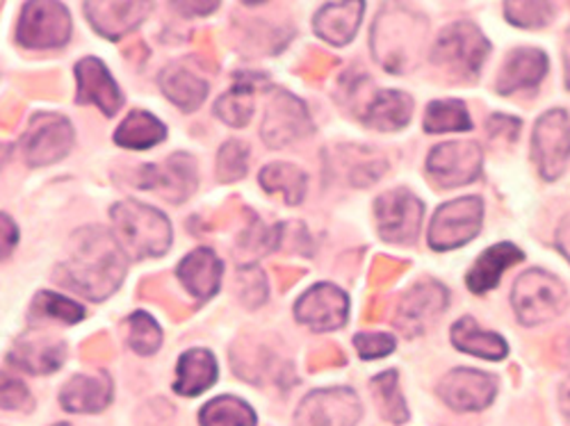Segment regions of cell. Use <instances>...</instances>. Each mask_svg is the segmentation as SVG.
Instances as JSON below:
<instances>
[{
	"mask_svg": "<svg viewBox=\"0 0 570 426\" xmlns=\"http://www.w3.org/2000/svg\"><path fill=\"white\" fill-rule=\"evenodd\" d=\"M112 402V382L106 371L73 376L60 393V404L69 413H99Z\"/></svg>",
	"mask_w": 570,
	"mask_h": 426,
	"instance_id": "cell-21",
	"label": "cell"
},
{
	"mask_svg": "<svg viewBox=\"0 0 570 426\" xmlns=\"http://www.w3.org/2000/svg\"><path fill=\"white\" fill-rule=\"evenodd\" d=\"M167 137V128L149 112L145 110H135L130 112L121 126L115 132V141L124 149L132 151H145L151 149Z\"/></svg>",
	"mask_w": 570,
	"mask_h": 426,
	"instance_id": "cell-30",
	"label": "cell"
},
{
	"mask_svg": "<svg viewBox=\"0 0 570 426\" xmlns=\"http://www.w3.org/2000/svg\"><path fill=\"white\" fill-rule=\"evenodd\" d=\"M374 217L379 235L386 242L406 245L413 242L420 232L424 217V206L409 189H393V192L379 197L374 204Z\"/></svg>",
	"mask_w": 570,
	"mask_h": 426,
	"instance_id": "cell-8",
	"label": "cell"
},
{
	"mask_svg": "<svg viewBox=\"0 0 570 426\" xmlns=\"http://www.w3.org/2000/svg\"><path fill=\"white\" fill-rule=\"evenodd\" d=\"M78 80V103H94L104 115L112 117L124 103L121 91L112 80L106 65L97 58H85L76 67Z\"/></svg>",
	"mask_w": 570,
	"mask_h": 426,
	"instance_id": "cell-18",
	"label": "cell"
},
{
	"mask_svg": "<svg viewBox=\"0 0 570 426\" xmlns=\"http://www.w3.org/2000/svg\"><path fill=\"white\" fill-rule=\"evenodd\" d=\"M19 240V230L8 215H0V260L8 258Z\"/></svg>",
	"mask_w": 570,
	"mask_h": 426,
	"instance_id": "cell-43",
	"label": "cell"
},
{
	"mask_svg": "<svg viewBox=\"0 0 570 426\" xmlns=\"http://www.w3.org/2000/svg\"><path fill=\"white\" fill-rule=\"evenodd\" d=\"M313 130L311 117L299 99L288 91H276L263 121V139L272 149H281L291 141L306 137Z\"/></svg>",
	"mask_w": 570,
	"mask_h": 426,
	"instance_id": "cell-14",
	"label": "cell"
},
{
	"mask_svg": "<svg viewBox=\"0 0 570 426\" xmlns=\"http://www.w3.org/2000/svg\"><path fill=\"white\" fill-rule=\"evenodd\" d=\"M532 147L541 176L557 180L570 160V117L566 110H550L537 121Z\"/></svg>",
	"mask_w": 570,
	"mask_h": 426,
	"instance_id": "cell-9",
	"label": "cell"
},
{
	"mask_svg": "<svg viewBox=\"0 0 570 426\" xmlns=\"http://www.w3.org/2000/svg\"><path fill=\"white\" fill-rule=\"evenodd\" d=\"M178 10H183L185 14H208L213 10H217V3H210V6H176Z\"/></svg>",
	"mask_w": 570,
	"mask_h": 426,
	"instance_id": "cell-46",
	"label": "cell"
},
{
	"mask_svg": "<svg viewBox=\"0 0 570 426\" xmlns=\"http://www.w3.org/2000/svg\"><path fill=\"white\" fill-rule=\"evenodd\" d=\"M548 73V58L539 49H518L513 51L498 78V93L502 97H509L513 91L520 89H532L537 87L543 76Z\"/></svg>",
	"mask_w": 570,
	"mask_h": 426,
	"instance_id": "cell-22",
	"label": "cell"
},
{
	"mask_svg": "<svg viewBox=\"0 0 570 426\" xmlns=\"http://www.w3.org/2000/svg\"><path fill=\"white\" fill-rule=\"evenodd\" d=\"M361 402L350 388L311 393L295 415V426H356Z\"/></svg>",
	"mask_w": 570,
	"mask_h": 426,
	"instance_id": "cell-11",
	"label": "cell"
},
{
	"mask_svg": "<svg viewBox=\"0 0 570 426\" xmlns=\"http://www.w3.org/2000/svg\"><path fill=\"white\" fill-rule=\"evenodd\" d=\"M237 286H240L245 301L254 297V306H261L267 299V283L258 267H243L237 274Z\"/></svg>",
	"mask_w": 570,
	"mask_h": 426,
	"instance_id": "cell-42",
	"label": "cell"
},
{
	"mask_svg": "<svg viewBox=\"0 0 570 426\" xmlns=\"http://www.w3.org/2000/svg\"><path fill=\"white\" fill-rule=\"evenodd\" d=\"M426 21L406 8H386L372 28V53L391 73L413 69L422 53Z\"/></svg>",
	"mask_w": 570,
	"mask_h": 426,
	"instance_id": "cell-2",
	"label": "cell"
},
{
	"mask_svg": "<svg viewBox=\"0 0 570 426\" xmlns=\"http://www.w3.org/2000/svg\"><path fill=\"white\" fill-rule=\"evenodd\" d=\"M160 87L165 97L185 112L197 110L208 97V82L193 71H187L183 65L167 67L160 76Z\"/></svg>",
	"mask_w": 570,
	"mask_h": 426,
	"instance_id": "cell-29",
	"label": "cell"
},
{
	"mask_svg": "<svg viewBox=\"0 0 570 426\" xmlns=\"http://www.w3.org/2000/svg\"><path fill=\"white\" fill-rule=\"evenodd\" d=\"M511 304L522 324L537 326L559 317L566 310L568 293L557 276L543 269H530L513 283Z\"/></svg>",
	"mask_w": 570,
	"mask_h": 426,
	"instance_id": "cell-4",
	"label": "cell"
},
{
	"mask_svg": "<svg viewBox=\"0 0 570 426\" xmlns=\"http://www.w3.org/2000/svg\"><path fill=\"white\" fill-rule=\"evenodd\" d=\"M522 260V251L515 249L513 245L509 242H502V245H495L491 249H487L480 260L472 265V269L468 271V288L470 293L474 295H484L489 290H493L498 283H500V276L515 262Z\"/></svg>",
	"mask_w": 570,
	"mask_h": 426,
	"instance_id": "cell-25",
	"label": "cell"
},
{
	"mask_svg": "<svg viewBox=\"0 0 570 426\" xmlns=\"http://www.w3.org/2000/svg\"><path fill=\"white\" fill-rule=\"evenodd\" d=\"M73 147L71 123L51 112L35 115L23 135V156L30 167H49L62 160Z\"/></svg>",
	"mask_w": 570,
	"mask_h": 426,
	"instance_id": "cell-7",
	"label": "cell"
},
{
	"mask_svg": "<svg viewBox=\"0 0 570 426\" xmlns=\"http://www.w3.org/2000/svg\"><path fill=\"white\" fill-rule=\"evenodd\" d=\"M472 121L461 101H434L426 106L424 112V130L439 135V132H461L470 130Z\"/></svg>",
	"mask_w": 570,
	"mask_h": 426,
	"instance_id": "cell-34",
	"label": "cell"
},
{
	"mask_svg": "<svg viewBox=\"0 0 570 426\" xmlns=\"http://www.w3.org/2000/svg\"><path fill=\"white\" fill-rule=\"evenodd\" d=\"M71 34V19L65 6L58 3H28L21 12L17 39L28 49H56L67 43Z\"/></svg>",
	"mask_w": 570,
	"mask_h": 426,
	"instance_id": "cell-10",
	"label": "cell"
},
{
	"mask_svg": "<svg viewBox=\"0 0 570 426\" xmlns=\"http://www.w3.org/2000/svg\"><path fill=\"white\" fill-rule=\"evenodd\" d=\"M202 426H256L254 408L237 397H217L199 413Z\"/></svg>",
	"mask_w": 570,
	"mask_h": 426,
	"instance_id": "cell-33",
	"label": "cell"
},
{
	"mask_svg": "<svg viewBox=\"0 0 570 426\" xmlns=\"http://www.w3.org/2000/svg\"><path fill=\"white\" fill-rule=\"evenodd\" d=\"M295 317L313 330H336L350 317V299L341 288L320 283L297 301Z\"/></svg>",
	"mask_w": 570,
	"mask_h": 426,
	"instance_id": "cell-17",
	"label": "cell"
},
{
	"mask_svg": "<svg viewBox=\"0 0 570 426\" xmlns=\"http://www.w3.org/2000/svg\"><path fill=\"white\" fill-rule=\"evenodd\" d=\"M126 276V258L115 235L101 226H89L76 232L71 258L60 265L58 280L62 286L85 295L87 299H108Z\"/></svg>",
	"mask_w": 570,
	"mask_h": 426,
	"instance_id": "cell-1",
	"label": "cell"
},
{
	"mask_svg": "<svg viewBox=\"0 0 570 426\" xmlns=\"http://www.w3.org/2000/svg\"><path fill=\"white\" fill-rule=\"evenodd\" d=\"M439 395L450 408L459 413L482 410L491 406L498 395V378L489 371L459 367L443 376Z\"/></svg>",
	"mask_w": 570,
	"mask_h": 426,
	"instance_id": "cell-12",
	"label": "cell"
},
{
	"mask_svg": "<svg viewBox=\"0 0 570 426\" xmlns=\"http://www.w3.org/2000/svg\"><path fill=\"white\" fill-rule=\"evenodd\" d=\"M448 308V290L439 283H417L415 288L404 293L402 304L395 315V326L404 336H420L430 328L441 313Z\"/></svg>",
	"mask_w": 570,
	"mask_h": 426,
	"instance_id": "cell-15",
	"label": "cell"
},
{
	"mask_svg": "<svg viewBox=\"0 0 570 426\" xmlns=\"http://www.w3.org/2000/svg\"><path fill=\"white\" fill-rule=\"evenodd\" d=\"M354 345H356V351L361 358L374 360V358H384V356L393 354L395 338L389 334H358L354 338Z\"/></svg>",
	"mask_w": 570,
	"mask_h": 426,
	"instance_id": "cell-41",
	"label": "cell"
},
{
	"mask_svg": "<svg viewBox=\"0 0 570 426\" xmlns=\"http://www.w3.org/2000/svg\"><path fill=\"white\" fill-rule=\"evenodd\" d=\"M115 238L132 258H158L171 245V226L163 212L151 206L124 201L112 210Z\"/></svg>",
	"mask_w": 570,
	"mask_h": 426,
	"instance_id": "cell-3",
	"label": "cell"
},
{
	"mask_svg": "<svg viewBox=\"0 0 570 426\" xmlns=\"http://www.w3.org/2000/svg\"><path fill=\"white\" fill-rule=\"evenodd\" d=\"M154 12L149 3H87L85 14L106 39H119Z\"/></svg>",
	"mask_w": 570,
	"mask_h": 426,
	"instance_id": "cell-19",
	"label": "cell"
},
{
	"mask_svg": "<svg viewBox=\"0 0 570 426\" xmlns=\"http://www.w3.org/2000/svg\"><path fill=\"white\" fill-rule=\"evenodd\" d=\"M484 206L478 197H463L441 206L434 215V221L426 232L430 247L436 251H450L468 245L478 238L482 228Z\"/></svg>",
	"mask_w": 570,
	"mask_h": 426,
	"instance_id": "cell-6",
	"label": "cell"
},
{
	"mask_svg": "<svg viewBox=\"0 0 570 426\" xmlns=\"http://www.w3.org/2000/svg\"><path fill=\"white\" fill-rule=\"evenodd\" d=\"M452 345L484 360H502L509 354L507 343L498 334L484 330L472 317H463L452 326Z\"/></svg>",
	"mask_w": 570,
	"mask_h": 426,
	"instance_id": "cell-27",
	"label": "cell"
},
{
	"mask_svg": "<svg viewBox=\"0 0 570 426\" xmlns=\"http://www.w3.org/2000/svg\"><path fill=\"white\" fill-rule=\"evenodd\" d=\"M261 185L272 195H281L288 206H297L306 192V176L293 165H269L261 171Z\"/></svg>",
	"mask_w": 570,
	"mask_h": 426,
	"instance_id": "cell-32",
	"label": "cell"
},
{
	"mask_svg": "<svg viewBox=\"0 0 570 426\" xmlns=\"http://www.w3.org/2000/svg\"><path fill=\"white\" fill-rule=\"evenodd\" d=\"M261 82H263V76L261 78L237 76L235 87L217 101V108H215L217 117L235 128L247 126L252 119V112H254V93L252 91H254V85H261Z\"/></svg>",
	"mask_w": 570,
	"mask_h": 426,
	"instance_id": "cell-31",
	"label": "cell"
},
{
	"mask_svg": "<svg viewBox=\"0 0 570 426\" xmlns=\"http://www.w3.org/2000/svg\"><path fill=\"white\" fill-rule=\"evenodd\" d=\"M372 393L379 402V408H382L384 417L391 419L393 424H404L409 419V410L406 404L400 395V386H397V371H384L372 378Z\"/></svg>",
	"mask_w": 570,
	"mask_h": 426,
	"instance_id": "cell-35",
	"label": "cell"
},
{
	"mask_svg": "<svg viewBox=\"0 0 570 426\" xmlns=\"http://www.w3.org/2000/svg\"><path fill=\"white\" fill-rule=\"evenodd\" d=\"M8 158H10V147H3V145H0V169L6 167Z\"/></svg>",
	"mask_w": 570,
	"mask_h": 426,
	"instance_id": "cell-48",
	"label": "cell"
},
{
	"mask_svg": "<svg viewBox=\"0 0 570 426\" xmlns=\"http://www.w3.org/2000/svg\"><path fill=\"white\" fill-rule=\"evenodd\" d=\"M58 426H69V424H58Z\"/></svg>",
	"mask_w": 570,
	"mask_h": 426,
	"instance_id": "cell-49",
	"label": "cell"
},
{
	"mask_svg": "<svg viewBox=\"0 0 570 426\" xmlns=\"http://www.w3.org/2000/svg\"><path fill=\"white\" fill-rule=\"evenodd\" d=\"M365 12L363 3H334V6H324L315 14V32L328 43L345 46L352 41L361 26V17Z\"/></svg>",
	"mask_w": 570,
	"mask_h": 426,
	"instance_id": "cell-26",
	"label": "cell"
},
{
	"mask_svg": "<svg viewBox=\"0 0 570 426\" xmlns=\"http://www.w3.org/2000/svg\"><path fill=\"white\" fill-rule=\"evenodd\" d=\"M32 313L37 317H51V319H60L67 324H76L85 317L82 306H78L76 301L56 295V293H41L35 304H32Z\"/></svg>",
	"mask_w": 570,
	"mask_h": 426,
	"instance_id": "cell-37",
	"label": "cell"
},
{
	"mask_svg": "<svg viewBox=\"0 0 570 426\" xmlns=\"http://www.w3.org/2000/svg\"><path fill=\"white\" fill-rule=\"evenodd\" d=\"M480 169L482 149L474 141H448L426 158V174L448 189L472 182L480 176Z\"/></svg>",
	"mask_w": 570,
	"mask_h": 426,
	"instance_id": "cell-13",
	"label": "cell"
},
{
	"mask_svg": "<svg viewBox=\"0 0 570 426\" xmlns=\"http://www.w3.org/2000/svg\"><path fill=\"white\" fill-rule=\"evenodd\" d=\"M160 343L163 334L156 319L141 310L132 313L128 319V345L132 347V351H137L139 356H149L158 351Z\"/></svg>",
	"mask_w": 570,
	"mask_h": 426,
	"instance_id": "cell-36",
	"label": "cell"
},
{
	"mask_svg": "<svg viewBox=\"0 0 570 426\" xmlns=\"http://www.w3.org/2000/svg\"><path fill=\"white\" fill-rule=\"evenodd\" d=\"M65 356H67L65 343L53 338H41V336H26L12 349L10 363L30 374H51L60 369V365L65 363Z\"/></svg>",
	"mask_w": 570,
	"mask_h": 426,
	"instance_id": "cell-23",
	"label": "cell"
},
{
	"mask_svg": "<svg viewBox=\"0 0 570 426\" xmlns=\"http://www.w3.org/2000/svg\"><path fill=\"white\" fill-rule=\"evenodd\" d=\"M489 51L491 46L480 32V28L470 21H459L448 26L436 39L432 62L443 69H450L456 76L474 78L480 73Z\"/></svg>",
	"mask_w": 570,
	"mask_h": 426,
	"instance_id": "cell-5",
	"label": "cell"
},
{
	"mask_svg": "<svg viewBox=\"0 0 570 426\" xmlns=\"http://www.w3.org/2000/svg\"><path fill=\"white\" fill-rule=\"evenodd\" d=\"M217 382V360L208 349H189L176 367L174 390L183 397H197Z\"/></svg>",
	"mask_w": 570,
	"mask_h": 426,
	"instance_id": "cell-24",
	"label": "cell"
},
{
	"mask_svg": "<svg viewBox=\"0 0 570 426\" xmlns=\"http://www.w3.org/2000/svg\"><path fill=\"white\" fill-rule=\"evenodd\" d=\"M566 85L570 89V37L566 41Z\"/></svg>",
	"mask_w": 570,
	"mask_h": 426,
	"instance_id": "cell-47",
	"label": "cell"
},
{
	"mask_svg": "<svg viewBox=\"0 0 570 426\" xmlns=\"http://www.w3.org/2000/svg\"><path fill=\"white\" fill-rule=\"evenodd\" d=\"M180 283L189 295H195L197 299H210L217 295L222 274H224V262L206 247L193 251L185 256V260L176 269Z\"/></svg>",
	"mask_w": 570,
	"mask_h": 426,
	"instance_id": "cell-20",
	"label": "cell"
},
{
	"mask_svg": "<svg viewBox=\"0 0 570 426\" xmlns=\"http://www.w3.org/2000/svg\"><path fill=\"white\" fill-rule=\"evenodd\" d=\"M30 404H32V397L26 384L10 374L0 371V408L23 410V408H30Z\"/></svg>",
	"mask_w": 570,
	"mask_h": 426,
	"instance_id": "cell-40",
	"label": "cell"
},
{
	"mask_svg": "<svg viewBox=\"0 0 570 426\" xmlns=\"http://www.w3.org/2000/svg\"><path fill=\"white\" fill-rule=\"evenodd\" d=\"M559 406H561V413L570 419V376L566 378L561 390H559Z\"/></svg>",
	"mask_w": 570,
	"mask_h": 426,
	"instance_id": "cell-45",
	"label": "cell"
},
{
	"mask_svg": "<svg viewBox=\"0 0 570 426\" xmlns=\"http://www.w3.org/2000/svg\"><path fill=\"white\" fill-rule=\"evenodd\" d=\"M413 101L402 91H376L370 99L363 121L376 130H400L411 121Z\"/></svg>",
	"mask_w": 570,
	"mask_h": 426,
	"instance_id": "cell-28",
	"label": "cell"
},
{
	"mask_svg": "<svg viewBox=\"0 0 570 426\" xmlns=\"http://www.w3.org/2000/svg\"><path fill=\"white\" fill-rule=\"evenodd\" d=\"M504 14L513 26L541 28L554 17V8L548 3H507Z\"/></svg>",
	"mask_w": 570,
	"mask_h": 426,
	"instance_id": "cell-39",
	"label": "cell"
},
{
	"mask_svg": "<svg viewBox=\"0 0 570 426\" xmlns=\"http://www.w3.org/2000/svg\"><path fill=\"white\" fill-rule=\"evenodd\" d=\"M137 180L141 189H154V192H158L167 201L183 204L197 187V165L189 156L176 153L165 162V167H141Z\"/></svg>",
	"mask_w": 570,
	"mask_h": 426,
	"instance_id": "cell-16",
	"label": "cell"
},
{
	"mask_svg": "<svg viewBox=\"0 0 570 426\" xmlns=\"http://www.w3.org/2000/svg\"><path fill=\"white\" fill-rule=\"evenodd\" d=\"M557 247L566 256V260L570 262V215L557 228Z\"/></svg>",
	"mask_w": 570,
	"mask_h": 426,
	"instance_id": "cell-44",
	"label": "cell"
},
{
	"mask_svg": "<svg viewBox=\"0 0 570 426\" xmlns=\"http://www.w3.org/2000/svg\"><path fill=\"white\" fill-rule=\"evenodd\" d=\"M247 158H249L247 145H243V141L237 139L226 141L217 156V178L222 182L240 180L247 174Z\"/></svg>",
	"mask_w": 570,
	"mask_h": 426,
	"instance_id": "cell-38",
	"label": "cell"
}]
</instances>
